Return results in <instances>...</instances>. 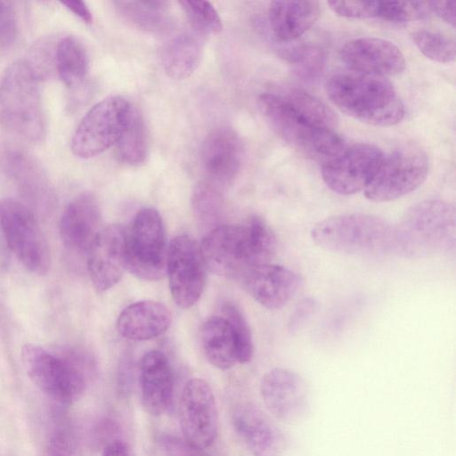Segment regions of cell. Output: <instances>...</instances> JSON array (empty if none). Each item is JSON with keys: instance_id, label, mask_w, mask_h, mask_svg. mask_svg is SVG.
<instances>
[{"instance_id": "6da1fadb", "label": "cell", "mask_w": 456, "mask_h": 456, "mask_svg": "<svg viewBox=\"0 0 456 456\" xmlns=\"http://www.w3.org/2000/svg\"><path fill=\"white\" fill-rule=\"evenodd\" d=\"M200 247L207 268L217 275L235 278L253 266L270 263L278 241L268 223L253 216L245 224L214 227Z\"/></svg>"}, {"instance_id": "7a4b0ae2", "label": "cell", "mask_w": 456, "mask_h": 456, "mask_svg": "<svg viewBox=\"0 0 456 456\" xmlns=\"http://www.w3.org/2000/svg\"><path fill=\"white\" fill-rule=\"evenodd\" d=\"M325 91L340 111L362 123L390 126L403 118L404 105L386 77L336 71L326 79Z\"/></svg>"}, {"instance_id": "3957f363", "label": "cell", "mask_w": 456, "mask_h": 456, "mask_svg": "<svg viewBox=\"0 0 456 456\" xmlns=\"http://www.w3.org/2000/svg\"><path fill=\"white\" fill-rule=\"evenodd\" d=\"M23 368L32 383L54 402L69 405L79 400L95 372L87 352L67 347L49 350L25 344L20 350Z\"/></svg>"}, {"instance_id": "277c9868", "label": "cell", "mask_w": 456, "mask_h": 456, "mask_svg": "<svg viewBox=\"0 0 456 456\" xmlns=\"http://www.w3.org/2000/svg\"><path fill=\"white\" fill-rule=\"evenodd\" d=\"M456 212L452 204L437 199L411 206L393 229L392 249L408 258L450 251L455 246Z\"/></svg>"}, {"instance_id": "5b68a950", "label": "cell", "mask_w": 456, "mask_h": 456, "mask_svg": "<svg viewBox=\"0 0 456 456\" xmlns=\"http://www.w3.org/2000/svg\"><path fill=\"white\" fill-rule=\"evenodd\" d=\"M39 79L26 60L11 63L0 77V118L9 130L31 142L45 134Z\"/></svg>"}, {"instance_id": "8992f818", "label": "cell", "mask_w": 456, "mask_h": 456, "mask_svg": "<svg viewBox=\"0 0 456 456\" xmlns=\"http://www.w3.org/2000/svg\"><path fill=\"white\" fill-rule=\"evenodd\" d=\"M257 106L273 132L307 159L322 165L346 146L336 130L316 126L300 117L282 94L263 93Z\"/></svg>"}, {"instance_id": "52a82bcc", "label": "cell", "mask_w": 456, "mask_h": 456, "mask_svg": "<svg viewBox=\"0 0 456 456\" xmlns=\"http://www.w3.org/2000/svg\"><path fill=\"white\" fill-rule=\"evenodd\" d=\"M393 229L387 220L370 214H341L317 222L312 240L322 248L346 255H375L392 249Z\"/></svg>"}, {"instance_id": "ba28073f", "label": "cell", "mask_w": 456, "mask_h": 456, "mask_svg": "<svg viewBox=\"0 0 456 456\" xmlns=\"http://www.w3.org/2000/svg\"><path fill=\"white\" fill-rule=\"evenodd\" d=\"M0 229L10 250L28 271L37 275L48 273L49 246L31 209L12 198L1 199Z\"/></svg>"}, {"instance_id": "9c48e42d", "label": "cell", "mask_w": 456, "mask_h": 456, "mask_svg": "<svg viewBox=\"0 0 456 456\" xmlns=\"http://www.w3.org/2000/svg\"><path fill=\"white\" fill-rule=\"evenodd\" d=\"M166 238L162 218L152 208H142L126 232V268L145 281L166 274Z\"/></svg>"}, {"instance_id": "30bf717a", "label": "cell", "mask_w": 456, "mask_h": 456, "mask_svg": "<svg viewBox=\"0 0 456 456\" xmlns=\"http://www.w3.org/2000/svg\"><path fill=\"white\" fill-rule=\"evenodd\" d=\"M428 173V159L418 147L406 145L383 155L379 166L364 190L374 202L402 198L418 189Z\"/></svg>"}, {"instance_id": "8fae6325", "label": "cell", "mask_w": 456, "mask_h": 456, "mask_svg": "<svg viewBox=\"0 0 456 456\" xmlns=\"http://www.w3.org/2000/svg\"><path fill=\"white\" fill-rule=\"evenodd\" d=\"M133 107L121 96H110L94 105L73 133L70 142L73 155L90 159L115 145Z\"/></svg>"}, {"instance_id": "7c38bea8", "label": "cell", "mask_w": 456, "mask_h": 456, "mask_svg": "<svg viewBox=\"0 0 456 456\" xmlns=\"http://www.w3.org/2000/svg\"><path fill=\"white\" fill-rule=\"evenodd\" d=\"M206 265L200 247L186 234L175 237L167 250L166 273L172 297L181 308L195 305L204 289Z\"/></svg>"}, {"instance_id": "4fadbf2b", "label": "cell", "mask_w": 456, "mask_h": 456, "mask_svg": "<svg viewBox=\"0 0 456 456\" xmlns=\"http://www.w3.org/2000/svg\"><path fill=\"white\" fill-rule=\"evenodd\" d=\"M376 145L356 143L346 146L336 157L322 165V177L332 191L353 195L364 191L383 158Z\"/></svg>"}, {"instance_id": "5bb4252c", "label": "cell", "mask_w": 456, "mask_h": 456, "mask_svg": "<svg viewBox=\"0 0 456 456\" xmlns=\"http://www.w3.org/2000/svg\"><path fill=\"white\" fill-rule=\"evenodd\" d=\"M179 421L183 438L204 450L216 440L218 414L214 392L207 381L188 380L179 401Z\"/></svg>"}, {"instance_id": "9a60e30c", "label": "cell", "mask_w": 456, "mask_h": 456, "mask_svg": "<svg viewBox=\"0 0 456 456\" xmlns=\"http://www.w3.org/2000/svg\"><path fill=\"white\" fill-rule=\"evenodd\" d=\"M260 395L269 413L281 421L299 420L309 408L306 384L298 373L289 369L268 370L261 379Z\"/></svg>"}, {"instance_id": "2e32d148", "label": "cell", "mask_w": 456, "mask_h": 456, "mask_svg": "<svg viewBox=\"0 0 456 456\" xmlns=\"http://www.w3.org/2000/svg\"><path fill=\"white\" fill-rule=\"evenodd\" d=\"M339 57L350 70L383 77L400 74L406 65L396 45L374 37L346 41L339 50Z\"/></svg>"}, {"instance_id": "e0dca14e", "label": "cell", "mask_w": 456, "mask_h": 456, "mask_svg": "<svg viewBox=\"0 0 456 456\" xmlns=\"http://www.w3.org/2000/svg\"><path fill=\"white\" fill-rule=\"evenodd\" d=\"M90 280L98 292L114 287L126 268V232L118 224L102 228L86 253Z\"/></svg>"}, {"instance_id": "ac0fdd59", "label": "cell", "mask_w": 456, "mask_h": 456, "mask_svg": "<svg viewBox=\"0 0 456 456\" xmlns=\"http://www.w3.org/2000/svg\"><path fill=\"white\" fill-rule=\"evenodd\" d=\"M243 144L237 132L219 126L205 138L200 150V164L208 182L221 187L237 176L243 159Z\"/></svg>"}, {"instance_id": "d6986e66", "label": "cell", "mask_w": 456, "mask_h": 456, "mask_svg": "<svg viewBox=\"0 0 456 456\" xmlns=\"http://www.w3.org/2000/svg\"><path fill=\"white\" fill-rule=\"evenodd\" d=\"M241 278L250 296L270 310L283 307L302 286L298 273L272 263L253 266Z\"/></svg>"}, {"instance_id": "ffe728a7", "label": "cell", "mask_w": 456, "mask_h": 456, "mask_svg": "<svg viewBox=\"0 0 456 456\" xmlns=\"http://www.w3.org/2000/svg\"><path fill=\"white\" fill-rule=\"evenodd\" d=\"M238 436L254 456H281L286 438L281 430L256 406L241 403L232 413Z\"/></svg>"}, {"instance_id": "44dd1931", "label": "cell", "mask_w": 456, "mask_h": 456, "mask_svg": "<svg viewBox=\"0 0 456 456\" xmlns=\"http://www.w3.org/2000/svg\"><path fill=\"white\" fill-rule=\"evenodd\" d=\"M101 221L96 198L90 192L76 196L65 208L59 223L64 246L74 253L86 254L102 229Z\"/></svg>"}, {"instance_id": "7402d4cb", "label": "cell", "mask_w": 456, "mask_h": 456, "mask_svg": "<svg viewBox=\"0 0 456 456\" xmlns=\"http://www.w3.org/2000/svg\"><path fill=\"white\" fill-rule=\"evenodd\" d=\"M140 392L150 415L159 416L169 407L174 392L173 372L166 355L157 350L145 353L140 362Z\"/></svg>"}, {"instance_id": "603a6c76", "label": "cell", "mask_w": 456, "mask_h": 456, "mask_svg": "<svg viewBox=\"0 0 456 456\" xmlns=\"http://www.w3.org/2000/svg\"><path fill=\"white\" fill-rule=\"evenodd\" d=\"M172 314L162 303L142 300L126 306L118 315V333L132 340L154 338L168 330Z\"/></svg>"}, {"instance_id": "cb8c5ba5", "label": "cell", "mask_w": 456, "mask_h": 456, "mask_svg": "<svg viewBox=\"0 0 456 456\" xmlns=\"http://www.w3.org/2000/svg\"><path fill=\"white\" fill-rule=\"evenodd\" d=\"M318 1H273L268 8L272 33L281 42H291L309 30L320 16Z\"/></svg>"}, {"instance_id": "d4e9b609", "label": "cell", "mask_w": 456, "mask_h": 456, "mask_svg": "<svg viewBox=\"0 0 456 456\" xmlns=\"http://www.w3.org/2000/svg\"><path fill=\"white\" fill-rule=\"evenodd\" d=\"M202 53V35L194 30L181 33L164 45L160 57L162 67L174 79L187 78L198 68Z\"/></svg>"}, {"instance_id": "484cf974", "label": "cell", "mask_w": 456, "mask_h": 456, "mask_svg": "<svg viewBox=\"0 0 456 456\" xmlns=\"http://www.w3.org/2000/svg\"><path fill=\"white\" fill-rule=\"evenodd\" d=\"M201 345L208 361L216 368L227 370L237 361L234 338L223 316H211L201 329Z\"/></svg>"}, {"instance_id": "4316f807", "label": "cell", "mask_w": 456, "mask_h": 456, "mask_svg": "<svg viewBox=\"0 0 456 456\" xmlns=\"http://www.w3.org/2000/svg\"><path fill=\"white\" fill-rule=\"evenodd\" d=\"M54 67L68 88H76L83 83L88 71V56L77 37L67 35L57 40Z\"/></svg>"}, {"instance_id": "83f0119b", "label": "cell", "mask_w": 456, "mask_h": 456, "mask_svg": "<svg viewBox=\"0 0 456 456\" xmlns=\"http://www.w3.org/2000/svg\"><path fill=\"white\" fill-rule=\"evenodd\" d=\"M117 11L138 29L159 33L170 25L169 3L166 1H116Z\"/></svg>"}, {"instance_id": "f1b7e54d", "label": "cell", "mask_w": 456, "mask_h": 456, "mask_svg": "<svg viewBox=\"0 0 456 456\" xmlns=\"http://www.w3.org/2000/svg\"><path fill=\"white\" fill-rule=\"evenodd\" d=\"M115 146L117 156L122 162L131 166L144 162L148 152L147 134L142 117L135 107H133Z\"/></svg>"}, {"instance_id": "f546056e", "label": "cell", "mask_w": 456, "mask_h": 456, "mask_svg": "<svg viewBox=\"0 0 456 456\" xmlns=\"http://www.w3.org/2000/svg\"><path fill=\"white\" fill-rule=\"evenodd\" d=\"M283 96L289 106L309 123L319 127L336 130L338 122L337 115L314 95L294 89Z\"/></svg>"}, {"instance_id": "4dcf8cb0", "label": "cell", "mask_w": 456, "mask_h": 456, "mask_svg": "<svg viewBox=\"0 0 456 456\" xmlns=\"http://www.w3.org/2000/svg\"><path fill=\"white\" fill-rule=\"evenodd\" d=\"M414 45L428 59L439 63H450L455 59V41L438 32L426 29L411 34Z\"/></svg>"}, {"instance_id": "1f68e13d", "label": "cell", "mask_w": 456, "mask_h": 456, "mask_svg": "<svg viewBox=\"0 0 456 456\" xmlns=\"http://www.w3.org/2000/svg\"><path fill=\"white\" fill-rule=\"evenodd\" d=\"M222 316L231 328L239 363L248 362L253 356L254 345L249 325L242 312L233 304L225 303L222 306Z\"/></svg>"}, {"instance_id": "d6a6232c", "label": "cell", "mask_w": 456, "mask_h": 456, "mask_svg": "<svg viewBox=\"0 0 456 456\" xmlns=\"http://www.w3.org/2000/svg\"><path fill=\"white\" fill-rule=\"evenodd\" d=\"M283 56L294 65L295 72L305 79L317 77L325 62L324 52L314 45H301L285 49Z\"/></svg>"}, {"instance_id": "836d02e7", "label": "cell", "mask_w": 456, "mask_h": 456, "mask_svg": "<svg viewBox=\"0 0 456 456\" xmlns=\"http://www.w3.org/2000/svg\"><path fill=\"white\" fill-rule=\"evenodd\" d=\"M431 13L430 1H379L378 18L390 22L421 20Z\"/></svg>"}, {"instance_id": "e575fe53", "label": "cell", "mask_w": 456, "mask_h": 456, "mask_svg": "<svg viewBox=\"0 0 456 456\" xmlns=\"http://www.w3.org/2000/svg\"><path fill=\"white\" fill-rule=\"evenodd\" d=\"M193 28L204 36L216 34L222 30V20L211 3L208 1H179L178 2Z\"/></svg>"}, {"instance_id": "d590c367", "label": "cell", "mask_w": 456, "mask_h": 456, "mask_svg": "<svg viewBox=\"0 0 456 456\" xmlns=\"http://www.w3.org/2000/svg\"><path fill=\"white\" fill-rule=\"evenodd\" d=\"M191 204L199 219L204 223L216 221L223 207L220 187L208 181L199 183L193 191Z\"/></svg>"}, {"instance_id": "8d00e7d4", "label": "cell", "mask_w": 456, "mask_h": 456, "mask_svg": "<svg viewBox=\"0 0 456 456\" xmlns=\"http://www.w3.org/2000/svg\"><path fill=\"white\" fill-rule=\"evenodd\" d=\"M41 456H82L77 439L68 427H59L49 436Z\"/></svg>"}, {"instance_id": "74e56055", "label": "cell", "mask_w": 456, "mask_h": 456, "mask_svg": "<svg viewBox=\"0 0 456 456\" xmlns=\"http://www.w3.org/2000/svg\"><path fill=\"white\" fill-rule=\"evenodd\" d=\"M328 4L340 17L358 20L378 18L379 1H330Z\"/></svg>"}, {"instance_id": "f35d334b", "label": "cell", "mask_w": 456, "mask_h": 456, "mask_svg": "<svg viewBox=\"0 0 456 456\" xmlns=\"http://www.w3.org/2000/svg\"><path fill=\"white\" fill-rule=\"evenodd\" d=\"M18 36L15 9L11 2L0 0V53L11 49Z\"/></svg>"}, {"instance_id": "ab89813d", "label": "cell", "mask_w": 456, "mask_h": 456, "mask_svg": "<svg viewBox=\"0 0 456 456\" xmlns=\"http://www.w3.org/2000/svg\"><path fill=\"white\" fill-rule=\"evenodd\" d=\"M159 448L162 456H208L203 450L171 435L161 436Z\"/></svg>"}, {"instance_id": "60d3db41", "label": "cell", "mask_w": 456, "mask_h": 456, "mask_svg": "<svg viewBox=\"0 0 456 456\" xmlns=\"http://www.w3.org/2000/svg\"><path fill=\"white\" fill-rule=\"evenodd\" d=\"M316 309L317 302L314 298L307 297L301 300L289 317V330L294 332L300 330L311 319Z\"/></svg>"}, {"instance_id": "b9f144b4", "label": "cell", "mask_w": 456, "mask_h": 456, "mask_svg": "<svg viewBox=\"0 0 456 456\" xmlns=\"http://www.w3.org/2000/svg\"><path fill=\"white\" fill-rule=\"evenodd\" d=\"M431 12L443 20L444 22L455 27L456 14V1H430Z\"/></svg>"}, {"instance_id": "7bdbcfd3", "label": "cell", "mask_w": 456, "mask_h": 456, "mask_svg": "<svg viewBox=\"0 0 456 456\" xmlns=\"http://www.w3.org/2000/svg\"><path fill=\"white\" fill-rule=\"evenodd\" d=\"M101 456H135L133 449L126 442L115 439L109 442L102 449Z\"/></svg>"}, {"instance_id": "ee69618b", "label": "cell", "mask_w": 456, "mask_h": 456, "mask_svg": "<svg viewBox=\"0 0 456 456\" xmlns=\"http://www.w3.org/2000/svg\"><path fill=\"white\" fill-rule=\"evenodd\" d=\"M66 9L82 20L86 23H92L93 15L89 8L83 1H63L61 3Z\"/></svg>"}]
</instances>
